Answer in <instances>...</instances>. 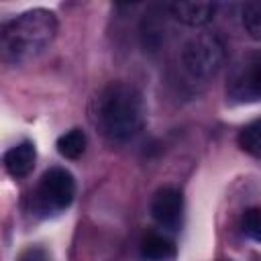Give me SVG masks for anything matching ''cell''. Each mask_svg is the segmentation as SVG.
<instances>
[{
    "mask_svg": "<svg viewBox=\"0 0 261 261\" xmlns=\"http://www.w3.org/2000/svg\"><path fill=\"white\" fill-rule=\"evenodd\" d=\"M143 94L126 82L108 84L96 100V122L112 143H128L145 124Z\"/></svg>",
    "mask_w": 261,
    "mask_h": 261,
    "instance_id": "6da1fadb",
    "label": "cell"
},
{
    "mask_svg": "<svg viewBox=\"0 0 261 261\" xmlns=\"http://www.w3.org/2000/svg\"><path fill=\"white\" fill-rule=\"evenodd\" d=\"M57 35V16L47 8H31L2 24L0 49L2 59L22 65L39 57Z\"/></svg>",
    "mask_w": 261,
    "mask_h": 261,
    "instance_id": "7a4b0ae2",
    "label": "cell"
},
{
    "mask_svg": "<svg viewBox=\"0 0 261 261\" xmlns=\"http://www.w3.org/2000/svg\"><path fill=\"white\" fill-rule=\"evenodd\" d=\"M75 196V179L63 167H49L37 181L31 194L33 212L49 218L65 212Z\"/></svg>",
    "mask_w": 261,
    "mask_h": 261,
    "instance_id": "3957f363",
    "label": "cell"
},
{
    "mask_svg": "<svg viewBox=\"0 0 261 261\" xmlns=\"http://www.w3.org/2000/svg\"><path fill=\"white\" fill-rule=\"evenodd\" d=\"M224 59V45L214 33H198L181 49V65L194 80L214 77L222 69Z\"/></svg>",
    "mask_w": 261,
    "mask_h": 261,
    "instance_id": "277c9868",
    "label": "cell"
},
{
    "mask_svg": "<svg viewBox=\"0 0 261 261\" xmlns=\"http://www.w3.org/2000/svg\"><path fill=\"white\" fill-rule=\"evenodd\" d=\"M226 98L234 104L261 102V49L243 55L226 80Z\"/></svg>",
    "mask_w": 261,
    "mask_h": 261,
    "instance_id": "5b68a950",
    "label": "cell"
},
{
    "mask_svg": "<svg viewBox=\"0 0 261 261\" xmlns=\"http://www.w3.org/2000/svg\"><path fill=\"white\" fill-rule=\"evenodd\" d=\"M151 218L169 232H175L184 224V194L175 186H161L151 198Z\"/></svg>",
    "mask_w": 261,
    "mask_h": 261,
    "instance_id": "8992f818",
    "label": "cell"
},
{
    "mask_svg": "<svg viewBox=\"0 0 261 261\" xmlns=\"http://www.w3.org/2000/svg\"><path fill=\"white\" fill-rule=\"evenodd\" d=\"M167 18H169V10H167V4L161 6V4H153L147 8V12L143 14V20H141V41H143V47L149 49V51H157L163 41H165V33H167Z\"/></svg>",
    "mask_w": 261,
    "mask_h": 261,
    "instance_id": "52a82bcc",
    "label": "cell"
},
{
    "mask_svg": "<svg viewBox=\"0 0 261 261\" xmlns=\"http://www.w3.org/2000/svg\"><path fill=\"white\" fill-rule=\"evenodd\" d=\"M169 16L186 27H204L214 18L216 6L212 2L192 0V2H171L167 4Z\"/></svg>",
    "mask_w": 261,
    "mask_h": 261,
    "instance_id": "ba28073f",
    "label": "cell"
},
{
    "mask_svg": "<svg viewBox=\"0 0 261 261\" xmlns=\"http://www.w3.org/2000/svg\"><path fill=\"white\" fill-rule=\"evenodd\" d=\"M4 169L10 177L14 179H20V177H27L33 167H35V161H37V149H35V143L33 141H20L18 145L10 147L4 157Z\"/></svg>",
    "mask_w": 261,
    "mask_h": 261,
    "instance_id": "9c48e42d",
    "label": "cell"
},
{
    "mask_svg": "<svg viewBox=\"0 0 261 261\" xmlns=\"http://www.w3.org/2000/svg\"><path fill=\"white\" fill-rule=\"evenodd\" d=\"M139 253L143 261H175L177 247L169 234L159 230H149L141 237Z\"/></svg>",
    "mask_w": 261,
    "mask_h": 261,
    "instance_id": "30bf717a",
    "label": "cell"
},
{
    "mask_svg": "<svg viewBox=\"0 0 261 261\" xmlns=\"http://www.w3.org/2000/svg\"><path fill=\"white\" fill-rule=\"evenodd\" d=\"M86 145H88L86 133L82 128H69V130H65L57 139L55 147H57L61 157H65V159H80L86 153Z\"/></svg>",
    "mask_w": 261,
    "mask_h": 261,
    "instance_id": "8fae6325",
    "label": "cell"
},
{
    "mask_svg": "<svg viewBox=\"0 0 261 261\" xmlns=\"http://www.w3.org/2000/svg\"><path fill=\"white\" fill-rule=\"evenodd\" d=\"M237 143H239V147H241L247 155L261 159V118L251 120L249 124H245V126L239 130Z\"/></svg>",
    "mask_w": 261,
    "mask_h": 261,
    "instance_id": "7c38bea8",
    "label": "cell"
},
{
    "mask_svg": "<svg viewBox=\"0 0 261 261\" xmlns=\"http://www.w3.org/2000/svg\"><path fill=\"white\" fill-rule=\"evenodd\" d=\"M241 22L245 27V33L253 41H261V0H253V2L243 4Z\"/></svg>",
    "mask_w": 261,
    "mask_h": 261,
    "instance_id": "4fadbf2b",
    "label": "cell"
},
{
    "mask_svg": "<svg viewBox=\"0 0 261 261\" xmlns=\"http://www.w3.org/2000/svg\"><path fill=\"white\" fill-rule=\"evenodd\" d=\"M241 232L255 241V243H261V208L259 206H251L243 212L241 216Z\"/></svg>",
    "mask_w": 261,
    "mask_h": 261,
    "instance_id": "5bb4252c",
    "label": "cell"
},
{
    "mask_svg": "<svg viewBox=\"0 0 261 261\" xmlns=\"http://www.w3.org/2000/svg\"><path fill=\"white\" fill-rule=\"evenodd\" d=\"M16 261H51V259H49V253H47L45 247H41V245H29V247H24L18 253Z\"/></svg>",
    "mask_w": 261,
    "mask_h": 261,
    "instance_id": "9a60e30c",
    "label": "cell"
}]
</instances>
